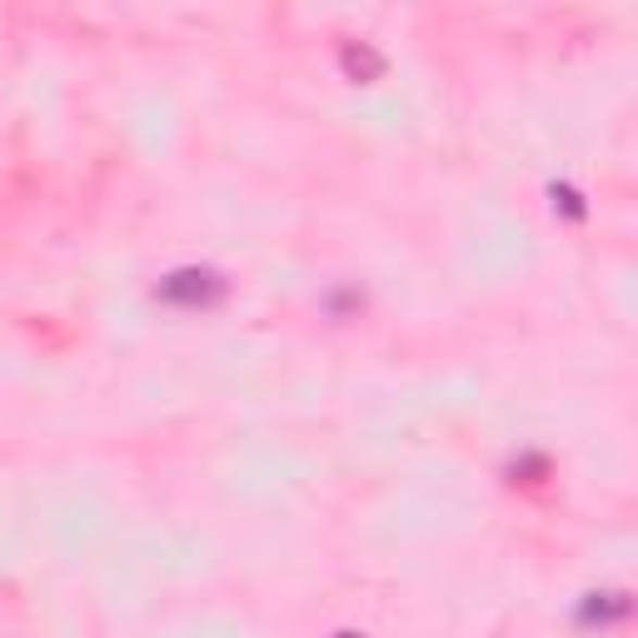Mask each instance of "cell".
Masks as SVG:
<instances>
[{
	"label": "cell",
	"mask_w": 638,
	"mask_h": 638,
	"mask_svg": "<svg viewBox=\"0 0 638 638\" xmlns=\"http://www.w3.org/2000/svg\"><path fill=\"white\" fill-rule=\"evenodd\" d=\"M160 295H165L170 304H210L225 295V279L210 275V270H180V275H170L165 285H160Z\"/></svg>",
	"instance_id": "6da1fadb"
},
{
	"label": "cell",
	"mask_w": 638,
	"mask_h": 638,
	"mask_svg": "<svg viewBox=\"0 0 638 638\" xmlns=\"http://www.w3.org/2000/svg\"><path fill=\"white\" fill-rule=\"evenodd\" d=\"M345 71L350 75H379L385 71V61H379L370 46H345Z\"/></svg>",
	"instance_id": "7a4b0ae2"
},
{
	"label": "cell",
	"mask_w": 638,
	"mask_h": 638,
	"mask_svg": "<svg viewBox=\"0 0 638 638\" xmlns=\"http://www.w3.org/2000/svg\"><path fill=\"white\" fill-rule=\"evenodd\" d=\"M335 638H364V634H335Z\"/></svg>",
	"instance_id": "3957f363"
}]
</instances>
